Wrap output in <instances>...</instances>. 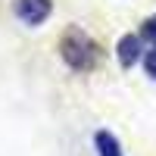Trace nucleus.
<instances>
[{
	"instance_id": "obj_6",
	"label": "nucleus",
	"mask_w": 156,
	"mask_h": 156,
	"mask_svg": "<svg viewBox=\"0 0 156 156\" xmlns=\"http://www.w3.org/2000/svg\"><path fill=\"white\" fill-rule=\"evenodd\" d=\"M144 37H150V41H156V19H147L144 22V31H140Z\"/></svg>"
},
{
	"instance_id": "obj_3",
	"label": "nucleus",
	"mask_w": 156,
	"mask_h": 156,
	"mask_svg": "<svg viewBox=\"0 0 156 156\" xmlns=\"http://www.w3.org/2000/svg\"><path fill=\"white\" fill-rule=\"evenodd\" d=\"M140 41H144L140 34H125L122 41H119V47H115V53H119V62H122L125 69H131L134 62L140 59Z\"/></svg>"
},
{
	"instance_id": "obj_4",
	"label": "nucleus",
	"mask_w": 156,
	"mask_h": 156,
	"mask_svg": "<svg viewBox=\"0 0 156 156\" xmlns=\"http://www.w3.org/2000/svg\"><path fill=\"white\" fill-rule=\"evenodd\" d=\"M94 150H97V156H125L119 137H115L112 131H106V128L94 131Z\"/></svg>"
},
{
	"instance_id": "obj_5",
	"label": "nucleus",
	"mask_w": 156,
	"mask_h": 156,
	"mask_svg": "<svg viewBox=\"0 0 156 156\" xmlns=\"http://www.w3.org/2000/svg\"><path fill=\"white\" fill-rule=\"evenodd\" d=\"M140 59H144V69H147V75L156 81V41L150 44V50H147V53L140 56Z\"/></svg>"
},
{
	"instance_id": "obj_1",
	"label": "nucleus",
	"mask_w": 156,
	"mask_h": 156,
	"mask_svg": "<svg viewBox=\"0 0 156 156\" xmlns=\"http://www.w3.org/2000/svg\"><path fill=\"white\" fill-rule=\"evenodd\" d=\"M59 56L72 72H90L100 62V47L84 28H66V34L59 37Z\"/></svg>"
},
{
	"instance_id": "obj_2",
	"label": "nucleus",
	"mask_w": 156,
	"mask_h": 156,
	"mask_svg": "<svg viewBox=\"0 0 156 156\" xmlns=\"http://www.w3.org/2000/svg\"><path fill=\"white\" fill-rule=\"evenodd\" d=\"M12 12H16V19L22 25H44L50 19V12H53V3L50 0H16L12 3Z\"/></svg>"
}]
</instances>
